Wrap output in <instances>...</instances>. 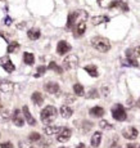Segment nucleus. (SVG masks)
Here are the masks:
<instances>
[{"label":"nucleus","instance_id":"42","mask_svg":"<svg viewBox=\"0 0 140 148\" xmlns=\"http://www.w3.org/2000/svg\"><path fill=\"white\" fill-rule=\"evenodd\" d=\"M61 148H66V147H61Z\"/></svg>","mask_w":140,"mask_h":148},{"label":"nucleus","instance_id":"20","mask_svg":"<svg viewBox=\"0 0 140 148\" xmlns=\"http://www.w3.org/2000/svg\"><path fill=\"white\" fill-rule=\"evenodd\" d=\"M108 21H109V18H108L107 16H96V17H93V18H91V22H93L94 26H98V25H102V23L108 22Z\"/></svg>","mask_w":140,"mask_h":148},{"label":"nucleus","instance_id":"30","mask_svg":"<svg viewBox=\"0 0 140 148\" xmlns=\"http://www.w3.org/2000/svg\"><path fill=\"white\" fill-rule=\"evenodd\" d=\"M45 71H46V67H45V66H39V67H38V72L35 73V77L39 79L40 76H41L42 73L45 72Z\"/></svg>","mask_w":140,"mask_h":148},{"label":"nucleus","instance_id":"10","mask_svg":"<svg viewBox=\"0 0 140 148\" xmlns=\"http://www.w3.org/2000/svg\"><path fill=\"white\" fill-rule=\"evenodd\" d=\"M0 90L4 93H10L14 90V84L9 80H0Z\"/></svg>","mask_w":140,"mask_h":148},{"label":"nucleus","instance_id":"34","mask_svg":"<svg viewBox=\"0 0 140 148\" xmlns=\"http://www.w3.org/2000/svg\"><path fill=\"white\" fill-rule=\"evenodd\" d=\"M0 115H1V120H8V117H9V112L8 111H1Z\"/></svg>","mask_w":140,"mask_h":148},{"label":"nucleus","instance_id":"40","mask_svg":"<svg viewBox=\"0 0 140 148\" xmlns=\"http://www.w3.org/2000/svg\"><path fill=\"white\" fill-rule=\"evenodd\" d=\"M1 111H3V104L0 103V112H1Z\"/></svg>","mask_w":140,"mask_h":148},{"label":"nucleus","instance_id":"33","mask_svg":"<svg viewBox=\"0 0 140 148\" xmlns=\"http://www.w3.org/2000/svg\"><path fill=\"white\" fill-rule=\"evenodd\" d=\"M0 148H14V147L10 142H4V143L0 144Z\"/></svg>","mask_w":140,"mask_h":148},{"label":"nucleus","instance_id":"8","mask_svg":"<svg viewBox=\"0 0 140 148\" xmlns=\"http://www.w3.org/2000/svg\"><path fill=\"white\" fill-rule=\"evenodd\" d=\"M0 64L4 68L7 72H13L16 70V66L13 64V62L10 61L9 57H4V58H0Z\"/></svg>","mask_w":140,"mask_h":148},{"label":"nucleus","instance_id":"43","mask_svg":"<svg viewBox=\"0 0 140 148\" xmlns=\"http://www.w3.org/2000/svg\"><path fill=\"white\" fill-rule=\"evenodd\" d=\"M98 1H102V0H98Z\"/></svg>","mask_w":140,"mask_h":148},{"label":"nucleus","instance_id":"45","mask_svg":"<svg viewBox=\"0 0 140 148\" xmlns=\"http://www.w3.org/2000/svg\"><path fill=\"white\" fill-rule=\"evenodd\" d=\"M117 148H120V147H117Z\"/></svg>","mask_w":140,"mask_h":148},{"label":"nucleus","instance_id":"35","mask_svg":"<svg viewBox=\"0 0 140 148\" xmlns=\"http://www.w3.org/2000/svg\"><path fill=\"white\" fill-rule=\"evenodd\" d=\"M66 101H68V102H75V98H72V95L67 94V95H66Z\"/></svg>","mask_w":140,"mask_h":148},{"label":"nucleus","instance_id":"13","mask_svg":"<svg viewBox=\"0 0 140 148\" xmlns=\"http://www.w3.org/2000/svg\"><path fill=\"white\" fill-rule=\"evenodd\" d=\"M86 31V22L85 21H80L79 23H76V27H75V35L77 38L82 36Z\"/></svg>","mask_w":140,"mask_h":148},{"label":"nucleus","instance_id":"26","mask_svg":"<svg viewBox=\"0 0 140 148\" xmlns=\"http://www.w3.org/2000/svg\"><path fill=\"white\" fill-rule=\"evenodd\" d=\"M18 49H19V44L17 41H13V42H10V44L8 45V53H14V52H17Z\"/></svg>","mask_w":140,"mask_h":148},{"label":"nucleus","instance_id":"25","mask_svg":"<svg viewBox=\"0 0 140 148\" xmlns=\"http://www.w3.org/2000/svg\"><path fill=\"white\" fill-rule=\"evenodd\" d=\"M73 92H75V94L79 95V97L85 94V89H84V86H82L81 84H75L73 85Z\"/></svg>","mask_w":140,"mask_h":148},{"label":"nucleus","instance_id":"36","mask_svg":"<svg viewBox=\"0 0 140 148\" xmlns=\"http://www.w3.org/2000/svg\"><path fill=\"white\" fill-rule=\"evenodd\" d=\"M10 23H12V19H10L9 17H7V18H5V25H8V26H9Z\"/></svg>","mask_w":140,"mask_h":148},{"label":"nucleus","instance_id":"39","mask_svg":"<svg viewBox=\"0 0 140 148\" xmlns=\"http://www.w3.org/2000/svg\"><path fill=\"white\" fill-rule=\"evenodd\" d=\"M77 148H85V144L84 143H80L79 146H77Z\"/></svg>","mask_w":140,"mask_h":148},{"label":"nucleus","instance_id":"44","mask_svg":"<svg viewBox=\"0 0 140 148\" xmlns=\"http://www.w3.org/2000/svg\"><path fill=\"white\" fill-rule=\"evenodd\" d=\"M138 148H140V146H139V147H138Z\"/></svg>","mask_w":140,"mask_h":148},{"label":"nucleus","instance_id":"37","mask_svg":"<svg viewBox=\"0 0 140 148\" xmlns=\"http://www.w3.org/2000/svg\"><path fill=\"white\" fill-rule=\"evenodd\" d=\"M126 148H138V147H136L135 144H127V147H126Z\"/></svg>","mask_w":140,"mask_h":148},{"label":"nucleus","instance_id":"32","mask_svg":"<svg viewBox=\"0 0 140 148\" xmlns=\"http://www.w3.org/2000/svg\"><path fill=\"white\" fill-rule=\"evenodd\" d=\"M131 52H132L134 57L138 59L139 57H140V47H136V48H134V49H131Z\"/></svg>","mask_w":140,"mask_h":148},{"label":"nucleus","instance_id":"17","mask_svg":"<svg viewBox=\"0 0 140 148\" xmlns=\"http://www.w3.org/2000/svg\"><path fill=\"white\" fill-rule=\"evenodd\" d=\"M72 113H73V110L70 106H67V104H63V106L61 107V115H62V117L70 119L71 116H72Z\"/></svg>","mask_w":140,"mask_h":148},{"label":"nucleus","instance_id":"23","mask_svg":"<svg viewBox=\"0 0 140 148\" xmlns=\"http://www.w3.org/2000/svg\"><path fill=\"white\" fill-rule=\"evenodd\" d=\"M100 142H102V133L100 132L94 133L93 138H91V146L93 147H99Z\"/></svg>","mask_w":140,"mask_h":148},{"label":"nucleus","instance_id":"46","mask_svg":"<svg viewBox=\"0 0 140 148\" xmlns=\"http://www.w3.org/2000/svg\"><path fill=\"white\" fill-rule=\"evenodd\" d=\"M32 148H33V147H32Z\"/></svg>","mask_w":140,"mask_h":148},{"label":"nucleus","instance_id":"18","mask_svg":"<svg viewBox=\"0 0 140 148\" xmlns=\"http://www.w3.org/2000/svg\"><path fill=\"white\" fill-rule=\"evenodd\" d=\"M90 115L93 117H102L104 115V108L100 107V106H95L90 110Z\"/></svg>","mask_w":140,"mask_h":148},{"label":"nucleus","instance_id":"27","mask_svg":"<svg viewBox=\"0 0 140 148\" xmlns=\"http://www.w3.org/2000/svg\"><path fill=\"white\" fill-rule=\"evenodd\" d=\"M48 68H49V70H54V71H57L58 73H62V71H63L61 67L58 66V64L55 63V62H50L49 66H48Z\"/></svg>","mask_w":140,"mask_h":148},{"label":"nucleus","instance_id":"16","mask_svg":"<svg viewBox=\"0 0 140 148\" xmlns=\"http://www.w3.org/2000/svg\"><path fill=\"white\" fill-rule=\"evenodd\" d=\"M31 99H32V102L36 104V106H41L42 103H44V97L40 92H35L32 93V95H31Z\"/></svg>","mask_w":140,"mask_h":148},{"label":"nucleus","instance_id":"11","mask_svg":"<svg viewBox=\"0 0 140 148\" xmlns=\"http://www.w3.org/2000/svg\"><path fill=\"white\" fill-rule=\"evenodd\" d=\"M22 111H23V117L26 119L27 124L31 125V126L36 125V120L33 119V116L31 115V112H30V110H28V107H27V106H23V107H22Z\"/></svg>","mask_w":140,"mask_h":148},{"label":"nucleus","instance_id":"38","mask_svg":"<svg viewBox=\"0 0 140 148\" xmlns=\"http://www.w3.org/2000/svg\"><path fill=\"white\" fill-rule=\"evenodd\" d=\"M25 25H26L25 22H23V23H19L18 25V28H25Z\"/></svg>","mask_w":140,"mask_h":148},{"label":"nucleus","instance_id":"12","mask_svg":"<svg viewBox=\"0 0 140 148\" xmlns=\"http://www.w3.org/2000/svg\"><path fill=\"white\" fill-rule=\"evenodd\" d=\"M44 88L48 93H50V94H58L59 93V85L57 84V82H53V81L46 82Z\"/></svg>","mask_w":140,"mask_h":148},{"label":"nucleus","instance_id":"14","mask_svg":"<svg viewBox=\"0 0 140 148\" xmlns=\"http://www.w3.org/2000/svg\"><path fill=\"white\" fill-rule=\"evenodd\" d=\"M80 12H71L70 14H68V19H67V30H71V28L73 27V25L76 23V19H77V17L80 16L79 14Z\"/></svg>","mask_w":140,"mask_h":148},{"label":"nucleus","instance_id":"19","mask_svg":"<svg viewBox=\"0 0 140 148\" xmlns=\"http://www.w3.org/2000/svg\"><path fill=\"white\" fill-rule=\"evenodd\" d=\"M40 35H41V32H40L39 28H31V30H28L27 32V36L30 40H38V39L40 38Z\"/></svg>","mask_w":140,"mask_h":148},{"label":"nucleus","instance_id":"31","mask_svg":"<svg viewBox=\"0 0 140 148\" xmlns=\"http://www.w3.org/2000/svg\"><path fill=\"white\" fill-rule=\"evenodd\" d=\"M87 97L91 99H94V98H99V93H98V90L96 89H91L89 93H87Z\"/></svg>","mask_w":140,"mask_h":148},{"label":"nucleus","instance_id":"22","mask_svg":"<svg viewBox=\"0 0 140 148\" xmlns=\"http://www.w3.org/2000/svg\"><path fill=\"white\" fill-rule=\"evenodd\" d=\"M62 127L61 126H46L44 127V133L46 135H54V134H58L61 132Z\"/></svg>","mask_w":140,"mask_h":148},{"label":"nucleus","instance_id":"29","mask_svg":"<svg viewBox=\"0 0 140 148\" xmlns=\"http://www.w3.org/2000/svg\"><path fill=\"white\" fill-rule=\"evenodd\" d=\"M99 125H100V127H103V129H112L113 125L111 124V122L105 121V120H102L100 122H99Z\"/></svg>","mask_w":140,"mask_h":148},{"label":"nucleus","instance_id":"15","mask_svg":"<svg viewBox=\"0 0 140 148\" xmlns=\"http://www.w3.org/2000/svg\"><path fill=\"white\" fill-rule=\"evenodd\" d=\"M126 58H127V62H128V64H130V66L139 67V62H138V59L134 57V54H132V52H131V49H127L126 50Z\"/></svg>","mask_w":140,"mask_h":148},{"label":"nucleus","instance_id":"5","mask_svg":"<svg viewBox=\"0 0 140 148\" xmlns=\"http://www.w3.org/2000/svg\"><path fill=\"white\" fill-rule=\"evenodd\" d=\"M122 135H124V138L130 139V140H134V139L138 138L139 132H138V129H136V127L128 126V127H125V129L122 130Z\"/></svg>","mask_w":140,"mask_h":148},{"label":"nucleus","instance_id":"4","mask_svg":"<svg viewBox=\"0 0 140 148\" xmlns=\"http://www.w3.org/2000/svg\"><path fill=\"white\" fill-rule=\"evenodd\" d=\"M79 64V58L75 56V54H71V56H67L63 59V67L66 70H72V68L77 67Z\"/></svg>","mask_w":140,"mask_h":148},{"label":"nucleus","instance_id":"7","mask_svg":"<svg viewBox=\"0 0 140 148\" xmlns=\"http://www.w3.org/2000/svg\"><path fill=\"white\" fill-rule=\"evenodd\" d=\"M12 121H13V124L16 125V126H23V124H25V117H23V115H22V112L19 110H14V112H13V115H12Z\"/></svg>","mask_w":140,"mask_h":148},{"label":"nucleus","instance_id":"24","mask_svg":"<svg viewBox=\"0 0 140 148\" xmlns=\"http://www.w3.org/2000/svg\"><path fill=\"white\" fill-rule=\"evenodd\" d=\"M23 62L26 64H28V66H32V64L35 63V57H33V54L26 52L23 54Z\"/></svg>","mask_w":140,"mask_h":148},{"label":"nucleus","instance_id":"6","mask_svg":"<svg viewBox=\"0 0 140 148\" xmlns=\"http://www.w3.org/2000/svg\"><path fill=\"white\" fill-rule=\"evenodd\" d=\"M71 134H72V132H71L70 127H62L61 132L58 133V136H57V140H58L59 143H66L67 140H70Z\"/></svg>","mask_w":140,"mask_h":148},{"label":"nucleus","instance_id":"2","mask_svg":"<svg viewBox=\"0 0 140 148\" xmlns=\"http://www.w3.org/2000/svg\"><path fill=\"white\" fill-rule=\"evenodd\" d=\"M57 115H58V111H57L55 107L46 106L44 110L41 111L40 117H41V121L44 122L45 125H49V124H51V122L57 119Z\"/></svg>","mask_w":140,"mask_h":148},{"label":"nucleus","instance_id":"1","mask_svg":"<svg viewBox=\"0 0 140 148\" xmlns=\"http://www.w3.org/2000/svg\"><path fill=\"white\" fill-rule=\"evenodd\" d=\"M91 47L94 49H96L98 52L102 53H107L111 49V42L108 39L102 38V36H95V38L91 39Z\"/></svg>","mask_w":140,"mask_h":148},{"label":"nucleus","instance_id":"9","mask_svg":"<svg viewBox=\"0 0 140 148\" xmlns=\"http://www.w3.org/2000/svg\"><path fill=\"white\" fill-rule=\"evenodd\" d=\"M70 50H71V45L68 44L67 41H64V40L59 41L58 45H57V53L61 54V56H64V54H67Z\"/></svg>","mask_w":140,"mask_h":148},{"label":"nucleus","instance_id":"21","mask_svg":"<svg viewBox=\"0 0 140 148\" xmlns=\"http://www.w3.org/2000/svg\"><path fill=\"white\" fill-rule=\"evenodd\" d=\"M84 70L89 73L91 77H98V68H96V66H94V64H87V66L84 67Z\"/></svg>","mask_w":140,"mask_h":148},{"label":"nucleus","instance_id":"41","mask_svg":"<svg viewBox=\"0 0 140 148\" xmlns=\"http://www.w3.org/2000/svg\"><path fill=\"white\" fill-rule=\"evenodd\" d=\"M138 106L140 107V99H139V102H138Z\"/></svg>","mask_w":140,"mask_h":148},{"label":"nucleus","instance_id":"28","mask_svg":"<svg viewBox=\"0 0 140 148\" xmlns=\"http://www.w3.org/2000/svg\"><path fill=\"white\" fill-rule=\"evenodd\" d=\"M28 139H30L31 142H39L40 139H41V135H40L39 133H31V134L28 135Z\"/></svg>","mask_w":140,"mask_h":148},{"label":"nucleus","instance_id":"3","mask_svg":"<svg viewBox=\"0 0 140 148\" xmlns=\"http://www.w3.org/2000/svg\"><path fill=\"white\" fill-rule=\"evenodd\" d=\"M112 116L117 121H125L127 117V113H126L125 107L122 106V104H115L112 108Z\"/></svg>","mask_w":140,"mask_h":148}]
</instances>
